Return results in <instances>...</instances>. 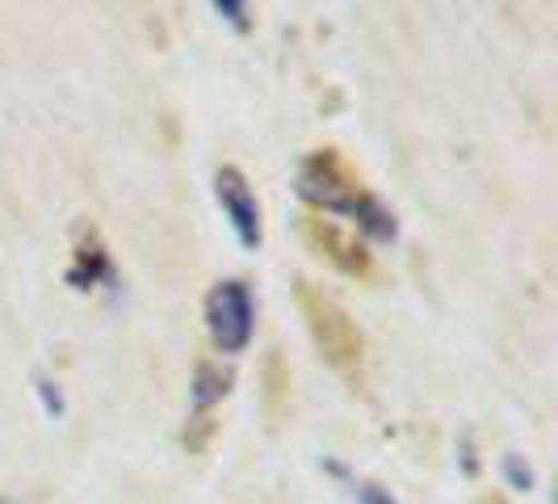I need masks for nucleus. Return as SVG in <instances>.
Instances as JSON below:
<instances>
[{"label":"nucleus","mask_w":558,"mask_h":504,"mask_svg":"<svg viewBox=\"0 0 558 504\" xmlns=\"http://www.w3.org/2000/svg\"><path fill=\"white\" fill-rule=\"evenodd\" d=\"M294 190H299V197H307L311 206H324V211H332V215L353 219V224L362 227L369 240H378V244H395V236H399V224H395L391 211L374 194L357 190V185L340 172L332 152L311 156L307 165L299 168V177H294Z\"/></svg>","instance_id":"nucleus-1"},{"label":"nucleus","mask_w":558,"mask_h":504,"mask_svg":"<svg viewBox=\"0 0 558 504\" xmlns=\"http://www.w3.org/2000/svg\"><path fill=\"white\" fill-rule=\"evenodd\" d=\"M227 392H231V374H223L219 365H210V362L197 365V374H194V412L215 408Z\"/></svg>","instance_id":"nucleus-4"},{"label":"nucleus","mask_w":558,"mask_h":504,"mask_svg":"<svg viewBox=\"0 0 558 504\" xmlns=\"http://www.w3.org/2000/svg\"><path fill=\"white\" fill-rule=\"evenodd\" d=\"M357 504H399L387 492V488H378V483H357Z\"/></svg>","instance_id":"nucleus-8"},{"label":"nucleus","mask_w":558,"mask_h":504,"mask_svg":"<svg viewBox=\"0 0 558 504\" xmlns=\"http://www.w3.org/2000/svg\"><path fill=\"white\" fill-rule=\"evenodd\" d=\"M215 197H219V206H223L235 240L248 252L260 249V240H265V231H260V202H256V194L248 190V181H244L240 168H219V172H215Z\"/></svg>","instance_id":"nucleus-3"},{"label":"nucleus","mask_w":558,"mask_h":504,"mask_svg":"<svg viewBox=\"0 0 558 504\" xmlns=\"http://www.w3.org/2000/svg\"><path fill=\"white\" fill-rule=\"evenodd\" d=\"M34 392H38V399H43V412L47 417H63L68 412V399H63V387H59L56 379H47V374H34Z\"/></svg>","instance_id":"nucleus-6"},{"label":"nucleus","mask_w":558,"mask_h":504,"mask_svg":"<svg viewBox=\"0 0 558 504\" xmlns=\"http://www.w3.org/2000/svg\"><path fill=\"white\" fill-rule=\"evenodd\" d=\"M206 328H210V340L215 349L235 358L252 345V333H256V308H252V290L244 281H219L206 299Z\"/></svg>","instance_id":"nucleus-2"},{"label":"nucleus","mask_w":558,"mask_h":504,"mask_svg":"<svg viewBox=\"0 0 558 504\" xmlns=\"http://www.w3.org/2000/svg\"><path fill=\"white\" fill-rule=\"evenodd\" d=\"M215 13L223 17L227 26L248 29V4H240V0H215Z\"/></svg>","instance_id":"nucleus-7"},{"label":"nucleus","mask_w":558,"mask_h":504,"mask_svg":"<svg viewBox=\"0 0 558 504\" xmlns=\"http://www.w3.org/2000/svg\"><path fill=\"white\" fill-rule=\"evenodd\" d=\"M500 471H504V479H508V488H512V492H533V488H537V476H533V467L521 458V454H504Z\"/></svg>","instance_id":"nucleus-5"}]
</instances>
